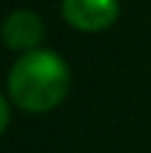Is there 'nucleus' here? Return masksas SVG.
Instances as JSON below:
<instances>
[{"mask_svg":"<svg viewBox=\"0 0 151 153\" xmlns=\"http://www.w3.org/2000/svg\"><path fill=\"white\" fill-rule=\"evenodd\" d=\"M61 10L76 30L96 33L118 18V0H63Z\"/></svg>","mask_w":151,"mask_h":153,"instance_id":"obj_2","label":"nucleus"},{"mask_svg":"<svg viewBox=\"0 0 151 153\" xmlns=\"http://www.w3.org/2000/svg\"><path fill=\"white\" fill-rule=\"evenodd\" d=\"M71 73L66 60L53 50L38 48L25 53L8 75V93L13 103L30 113H46L66 98Z\"/></svg>","mask_w":151,"mask_h":153,"instance_id":"obj_1","label":"nucleus"},{"mask_svg":"<svg viewBox=\"0 0 151 153\" xmlns=\"http://www.w3.org/2000/svg\"><path fill=\"white\" fill-rule=\"evenodd\" d=\"M43 20L30 10H15L8 15L3 25V38L13 50H23V53H33L38 50V43L43 40Z\"/></svg>","mask_w":151,"mask_h":153,"instance_id":"obj_3","label":"nucleus"},{"mask_svg":"<svg viewBox=\"0 0 151 153\" xmlns=\"http://www.w3.org/2000/svg\"><path fill=\"white\" fill-rule=\"evenodd\" d=\"M0 111H3V120H0V128H8V123H10V108H8V100H3L0 103Z\"/></svg>","mask_w":151,"mask_h":153,"instance_id":"obj_4","label":"nucleus"}]
</instances>
